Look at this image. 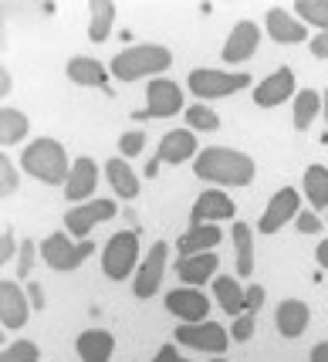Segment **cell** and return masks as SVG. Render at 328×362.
<instances>
[{"instance_id": "6da1fadb", "label": "cell", "mask_w": 328, "mask_h": 362, "mask_svg": "<svg viewBox=\"0 0 328 362\" xmlns=\"http://www.w3.org/2000/svg\"><path fill=\"white\" fill-rule=\"evenodd\" d=\"M193 173L204 183H220V187H250L254 183V159L230 146H206L193 159Z\"/></svg>"}, {"instance_id": "7a4b0ae2", "label": "cell", "mask_w": 328, "mask_h": 362, "mask_svg": "<svg viewBox=\"0 0 328 362\" xmlns=\"http://www.w3.org/2000/svg\"><path fill=\"white\" fill-rule=\"evenodd\" d=\"M20 170L34 180H41L47 187H58L68 180V170H71V159L64 153V146L58 139H51V136H41V139L28 142L24 149H20Z\"/></svg>"}, {"instance_id": "3957f363", "label": "cell", "mask_w": 328, "mask_h": 362, "mask_svg": "<svg viewBox=\"0 0 328 362\" xmlns=\"http://www.w3.org/2000/svg\"><path fill=\"white\" fill-rule=\"evenodd\" d=\"M170 64H172V51L166 45H132L112 58L109 71L112 78L119 81H139L149 78V75L170 71Z\"/></svg>"}, {"instance_id": "277c9868", "label": "cell", "mask_w": 328, "mask_h": 362, "mask_svg": "<svg viewBox=\"0 0 328 362\" xmlns=\"http://www.w3.org/2000/svg\"><path fill=\"white\" fill-rule=\"evenodd\" d=\"M189 92L197 98H227L234 92H244L250 85V75L244 71H220V68H193L187 75Z\"/></svg>"}, {"instance_id": "5b68a950", "label": "cell", "mask_w": 328, "mask_h": 362, "mask_svg": "<svg viewBox=\"0 0 328 362\" xmlns=\"http://www.w3.org/2000/svg\"><path fill=\"white\" fill-rule=\"evenodd\" d=\"M136 261H139V237H136V230H119V234H112L105 240V247H102L105 278L125 281L132 274V268H136Z\"/></svg>"}, {"instance_id": "8992f818", "label": "cell", "mask_w": 328, "mask_h": 362, "mask_svg": "<svg viewBox=\"0 0 328 362\" xmlns=\"http://www.w3.org/2000/svg\"><path fill=\"white\" fill-rule=\"evenodd\" d=\"M183 88L170 78H153L146 85V109L132 112L136 122H146V119H170L176 112H183Z\"/></svg>"}, {"instance_id": "52a82bcc", "label": "cell", "mask_w": 328, "mask_h": 362, "mask_svg": "<svg viewBox=\"0 0 328 362\" xmlns=\"http://www.w3.org/2000/svg\"><path fill=\"white\" fill-rule=\"evenodd\" d=\"M92 251H95L92 240H78L75 244L68 234H58V230L41 240V257H45L47 268L54 271H75L85 257H92Z\"/></svg>"}, {"instance_id": "ba28073f", "label": "cell", "mask_w": 328, "mask_h": 362, "mask_svg": "<svg viewBox=\"0 0 328 362\" xmlns=\"http://www.w3.org/2000/svg\"><path fill=\"white\" fill-rule=\"evenodd\" d=\"M115 214H119L115 200H88V204L71 206V210L64 214V234H68V237H78V240H85V237L92 234L98 223L112 221Z\"/></svg>"}, {"instance_id": "9c48e42d", "label": "cell", "mask_w": 328, "mask_h": 362, "mask_svg": "<svg viewBox=\"0 0 328 362\" xmlns=\"http://www.w3.org/2000/svg\"><path fill=\"white\" fill-rule=\"evenodd\" d=\"M176 342L187 349H197V352H206V356H220L230 342V335L220 329L217 322H197V325H180Z\"/></svg>"}, {"instance_id": "30bf717a", "label": "cell", "mask_w": 328, "mask_h": 362, "mask_svg": "<svg viewBox=\"0 0 328 362\" xmlns=\"http://www.w3.org/2000/svg\"><path fill=\"white\" fill-rule=\"evenodd\" d=\"M234 217H237V206L227 193H220V189H204V193L197 197L193 210H189V227H204V223L220 227L223 221H234Z\"/></svg>"}, {"instance_id": "8fae6325", "label": "cell", "mask_w": 328, "mask_h": 362, "mask_svg": "<svg viewBox=\"0 0 328 362\" xmlns=\"http://www.w3.org/2000/svg\"><path fill=\"white\" fill-rule=\"evenodd\" d=\"M166 312L183 318V325H197V322H206V315H210V298L200 288H172V291H166Z\"/></svg>"}, {"instance_id": "7c38bea8", "label": "cell", "mask_w": 328, "mask_h": 362, "mask_svg": "<svg viewBox=\"0 0 328 362\" xmlns=\"http://www.w3.org/2000/svg\"><path fill=\"white\" fill-rule=\"evenodd\" d=\"M298 210H301V197H298L295 187H284L278 189L274 197H271V204H267V210L261 214V223H257V230L261 234H278L288 221H295Z\"/></svg>"}, {"instance_id": "4fadbf2b", "label": "cell", "mask_w": 328, "mask_h": 362, "mask_svg": "<svg viewBox=\"0 0 328 362\" xmlns=\"http://www.w3.org/2000/svg\"><path fill=\"white\" fill-rule=\"evenodd\" d=\"M95 187H98V166H95V159L92 156L71 159V170H68V180H64V197L75 206L88 204Z\"/></svg>"}, {"instance_id": "5bb4252c", "label": "cell", "mask_w": 328, "mask_h": 362, "mask_svg": "<svg viewBox=\"0 0 328 362\" xmlns=\"http://www.w3.org/2000/svg\"><path fill=\"white\" fill-rule=\"evenodd\" d=\"M163 274H166V244L159 240L149 247V254L142 257L139 271H136V281H132V291L139 295V298H153L159 291V284H163Z\"/></svg>"}, {"instance_id": "9a60e30c", "label": "cell", "mask_w": 328, "mask_h": 362, "mask_svg": "<svg viewBox=\"0 0 328 362\" xmlns=\"http://www.w3.org/2000/svg\"><path fill=\"white\" fill-rule=\"evenodd\" d=\"M28 315H31L28 291L17 281H0V325L20 329V325H28Z\"/></svg>"}, {"instance_id": "2e32d148", "label": "cell", "mask_w": 328, "mask_h": 362, "mask_svg": "<svg viewBox=\"0 0 328 362\" xmlns=\"http://www.w3.org/2000/svg\"><path fill=\"white\" fill-rule=\"evenodd\" d=\"M295 95V71L284 64L278 71H271L257 88H254V105H261V109H274V105H281Z\"/></svg>"}, {"instance_id": "e0dca14e", "label": "cell", "mask_w": 328, "mask_h": 362, "mask_svg": "<svg viewBox=\"0 0 328 362\" xmlns=\"http://www.w3.org/2000/svg\"><path fill=\"white\" fill-rule=\"evenodd\" d=\"M257 45H261V28L254 21H237L230 37L223 41V62L244 64L257 51Z\"/></svg>"}, {"instance_id": "ac0fdd59", "label": "cell", "mask_w": 328, "mask_h": 362, "mask_svg": "<svg viewBox=\"0 0 328 362\" xmlns=\"http://www.w3.org/2000/svg\"><path fill=\"white\" fill-rule=\"evenodd\" d=\"M264 24H267V34H271L274 45H301V41L308 37V28H305L295 14H288L284 7H271L264 17Z\"/></svg>"}, {"instance_id": "d6986e66", "label": "cell", "mask_w": 328, "mask_h": 362, "mask_svg": "<svg viewBox=\"0 0 328 362\" xmlns=\"http://www.w3.org/2000/svg\"><path fill=\"white\" fill-rule=\"evenodd\" d=\"M193 153H197V132H189V129H172V132H166L163 142H159L156 163L159 166H163V163L180 166V163L193 159Z\"/></svg>"}, {"instance_id": "ffe728a7", "label": "cell", "mask_w": 328, "mask_h": 362, "mask_svg": "<svg viewBox=\"0 0 328 362\" xmlns=\"http://www.w3.org/2000/svg\"><path fill=\"white\" fill-rule=\"evenodd\" d=\"M220 268V257L217 254H193V257H180L176 261V274L183 288H200V284L213 281Z\"/></svg>"}, {"instance_id": "44dd1931", "label": "cell", "mask_w": 328, "mask_h": 362, "mask_svg": "<svg viewBox=\"0 0 328 362\" xmlns=\"http://www.w3.org/2000/svg\"><path fill=\"white\" fill-rule=\"evenodd\" d=\"M308 322H312V312H308V305L298 298H288L278 305V312H274V325L281 332L284 339H298V335H305L308 332Z\"/></svg>"}, {"instance_id": "7402d4cb", "label": "cell", "mask_w": 328, "mask_h": 362, "mask_svg": "<svg viewBox=\"0 0 328 362\" xmlns=\"http://www.w3.org/2000/svg\"><path fill=\"white\" fill-rule=\"evenodd\" d=\"M75 352L81 362H109L115 352V339L105 329H85L75 339Z\"/></svg>"}, {"instance_id": "603a6c76", "label": "cell", "mask_w": 328, "mask_h": 362, "mask_svg": "<svg viewBox=\"0 0 328 362\" xmlns=\"http://www.w3.org/2000/svg\"><path fill=\"white\" fill-rule=\"evenodd\" d=\"M64 75L75 81V85H81V88H109V68L98 62V58H85V54H78V58L68 62Z\"/></svg>"}, {"instance_id": "cb8c5ba5", "label": "cell", "mask_w": 328, "mask_h": 362, "mask_svg": "<svg viewBox=\"0 0 328 362\" xmlns=\"http://www.w3.org/2000/svg\"><path fill=\"white\" fill-rule=\"evenodd\" d=\"M220 240H223V230L213 223H204V227H189L187 234L176 240V247H180V257H193V254H213Z\"/></svg>"}, {"instance_id": "d4e9b609", "label": "cell", "mask_w": 328, "mask_h": 362, "mask_svg": "<svg viewBox=\"0 0 328 362\" xmlns=\"http://www.w3.org/2000/svg\"><path fill=\"white\" fill-rule=\"evenodd\" d=\"M105 176H109L112 183V193L119 197V200H136L139 197V176L132 173V166L125 163V159H109L105 163Z\"/></svg>"}, {"instance_id": "484cf974", "label": "cell", "mask_w": 328, "mask_h": 362, "mask_svg": "<svg viewBox=\"0 0 328 362\" xmlns=\"http://www.w3.org/2000/svg\"><path fill=\"white\" fill-rule=\"evenodd\" d=\"M213 295H217V305L227 312V315H244V288L234 274H217L213 278Z\"/></svg>"}, {"instance_id": "4316f807", "label": "cell", "mask_w": 328, "mask_h": 362, "mask_svg": "<svg viewBox=\"0 0 328 362\" xmlns=\"http://www.w3.org/2000/svg\"><path fill=\"white\" fill-rule=\"evenodd\" d=\"M230 237H234L237 281H240V278H250V271H254V230H250L244 221H234V227H230Z\"/></svg>"}, {"instance_id": "83f0119b", "label": "cell", "mask_w": 328, "mask_h": 362, "mask_svg": "<svg viewBox=\"0 0 328 362\" xmlns=\"http://www.w3.org/2000/svg\"><path fill=\"white\" fill-rule=\"evenodd\" d=\"M115 14H119V7H115L112 0H92V4H88V17H92V21H88V37H92L95 45H102L112 34Z\"/></svg>"}, {"instance_id": "f1b7e54d", "label": "cell", "mask_w": 328, "mask_h": 362, "mask_svg": "<svg viewBox=\"0 0 328 362\" xmlns=\"http://www.w3.org/2000/svg\"><path fill=\"white\" fill-rule=\"evenodd\" d=\"M28 129H31V122H28V115L20 109H0V146L4 149L24 142Z\"/></svg>"}, {"instance_id": "f546056e", "label": "cell", "mask_w": 328, "mask_h": 362, "mask_svg": "<svg viewBox=\"0 0 328 362\" xmlns=\"http://www.w3.org/2000/svg\"><path fill=\"white\" fill-rule=\"evenodd\" d=\"M301 189H305L312 210H325V204H328V170L325 166H308V170H305V180H301Z\"/></svg>"}, {"instance_id": "4dcf8cb0", "label": "cell", "mask_w": 328, "mask_h": 362, "mask_svg": "<svg viewBox=\"0 0 328 362\" xmlns=\"http://www.w3.org/2000/svg\"><path fill=\"white\" fill-rule=\"evenodd\" d=\"M318 112H322V92H315V88H301V92L295 95V115H291V122H295L298 132L312 126Z\"/></svg>"}, {"instance_id": "1f68e13d", "label": "cell", "mask_w": 328, "mask_h": 362, "mask_svg": "<svg viewBox=\"0 0 328 362\" xmlns=\"http://www.w3.org/2000/svg\"><path fill=\"white\" fill-rule=\"evenodd\" d=\"M295 11L298 21H305V28L312 24L318 31H328V0H298Z\"/></svg>"}, {"instance_id": "d6a6232c", "label": "cell", "mask_w": 328, "mask_h": 362, "mask_svg": "<svg viewBox=\"0 0 328 362\" xmlns=\"http://www.w3.org/2000/svg\"><path fill=\"white\" fill-rule=\"evenodd\" d=\"M183 115H187V126L193 132H213V129H220V115L210 105H187Z\"/></svg>"}, {"instance_id": "836d02e7", "label": "cell", "mask_w": 328, "mask_h": 362, "mask_svg": "<svg viewBox=\"0 0 328 362\" xmlns=\"http://www.w3.org/2000/svg\"><path fill=\"white\" fill-rule=\"evenodd\" d=\"M41 359V349L34 346L31 339H17L0 352V362H37Z\"/></svg>"}, {"instance_id": "e575fe53", "label": "cell", "mask_w": 328, "mask_h": 362, "mask_svg": "<svg viewBox=\"0 0 328 362\" xmlns=\"http://www.w3.org/2000/svg\"><path fill=\"white\" fill-rule=\"evenodd\" d=\"M17 193V166L11 156L0 153V197H14Z\"/></svg>"}, {"instance_id": "d590c367", "label": "cell", "mask_w": 328, "mask_h": 362, "mask_svg": "<svg viewBox=\"0 0 328 362\" xmlns=\"http://www.w3.org/2000/svg\"><path fill=\"white\" fill-rule=\"evenodd\" d=\"M31 268H34V244L31 240H20L17 244V284L31 278Z\"/></svg>"}, {"instance_id": "8d00e7d4", "label": "cell", "mask_w": 328, "mask_h": 362, "mask_svg": "<svg viewBox=\"0 0 328 362\" xmlns=\"http://www.w3.org/2000/svg\"><path fill=\"white\" fill-rule=\"evenodd\" d=\"M142 146H146V132L142 129H129V132H122V139H119V153L122 156H139Z\"/></svg>"}, {"instance_id": "74e56055", "label": "cell", "mask_w": 328, "mask_h": 362, "mask_svg": "<svg viewBox=\"0 0 328 362\" xmlns=\"http://www.w3.org/2000/svg\"><path fill=\"white\" fill-rule=\"evenodd\" d=\"M17 234L14 227H4V234H0V264H7V261H14L17 257Z\"/></svg>"}, {"instance_id": "f35d334b", "label": "cell", "mask_w": 328, "mask_h": 362, "mask_svg": "<svg viewBox=\"0 0 328 362\" xmlns=\"http://www.w3.org/2000/svg\"><path fill=\"white\" fill-rule=\"evenodd\" d=\"M295 223H298V230H301V234H322V221H318V214H315V210H298Z\"/></svg>"}, {"instance_id": "ab89813d", "label": "cell", "mask_w": 328, "mask_h": 362, "mask_svg": "<svg viewBox=\"0 0 328 362\" xmlns=\"http://www.w3.org/2000/svg\"><path fill=\"white\" fill-rule=\"evenodd\" d=\"M250 335H254V315H237L234 329H230V339L234 342H247Z\"/></svg>"}, {"instance_id": "60d3db41", "label": "cell", "mask_w": 328, "mask_h": 362, "mask_svg": "<svg viewBox=\"0 0 328 362\" xmlns=\"http://www.w3.org/2000/svg\"><path fill=\"white\" fill-rule=\"evenodd\" d=\"M264 288L261 284H250L247 291H244V308H247V315H257V308L264 305Z\"/></svg>"}, {"instance_id": "b9f144b4", "label": "cell", "mask_w": 328, "mask_h": 362, "mask_svg": "<svg viewBox=\"0 0 328 362\" xmlns=\"http://www.w3.org/2000/svg\"><path fill=\"white\" fill-rule=\"evenodd\" d=\"M312 54L318 62H328V31H318L312 37Z\"/></svg>"}, {"instance_id": "7bdbcfd3", "label": "cell", "mask_w": 328, "mask_h": 362, "mask_svg": "<svg viewBox=\"0 0 328 362\" xmlns=\"http://www.w3.org/2000/svg\"><path fill=\"white\" fill-rule=\"evenodd\" d=\"M153 362H193V359H183L176 346H163V349L156 352V359H153Z\"/></svg>"}, {"instance_id": "ee69618b", "label": "cell", "mask_w": 328, "mask_h": 362, "mask_svg": "<svg viewBox=\"0 0 328 362\" xmlns=\"http://www.w3.org/2000/svg\"><path fill=\"white\" fill-rule=\"evenodd\" d=\"M28 295H31V308H37V312H41V308H45V291H41V284L37 281H31V288H28Z\"/></svg>"}, {"instance_id": "f6af8a7d", "label": "cell", "mask_w": 328, "mask_h": 362, "mask_svg": "<svg viewBox=\"0 0 328 362\" xmlns=\"http://www.w3.org/2000/svg\"><path fill=\"white\" fill-rule=\"evenodd\" d=\"M315 257H318V264L328 271V240H318V247H315Z\"/></svg>"}, {"instance_id": "bcb514c9", "label": "cell", "mask_w": 328, "mask_h": 362, "mask_svg": "<svg viewBox=\"0 0 328 362\" xmlns=\"http://www.w3.org/2000/svg\"><path fill=\"white\" fill-rule=\"evenodd\" d=\"M312 362H328V342H318L312 349Z\"/></svg>"}, {"instance_id": "7dc6e473", "label": "cell", "mask_w": 328, "mask_h": 362, "mask_svg": "<svg viewBox=\"0 0 328 362\" xmlns=\"http://www.w3.org/2000/svg\"><path fill=\"white\" fill-rule=\"evenodd\" d=\"M0 95H11V71L0 68Z\"/></svg>"}, {"instance_id": "c3c4849f", "label": "cell", "mask_w": 328, "mask_h": 362, "mask_svg": "<svg viewBox=\"0 0 328 362\" xmlns=\"http://www.w3.org/2000/svg\"><path fill=\"white\" fill-rule=\"evenodd\" d=\"M322 112H325V122H328V92L322 95Z\"/></svg>"}, {"instance_id": "681fc988", "label": "cell", "mask_w": 328, "mask_h": 362, "mask_svg": "<svg viewBox=\"0 0 328 362\" xmlns=\"http://www.w3.org/2000/svg\"><path fill=\"white\" fill-rule=\"evenodd\" d=\"M210 362H227V359H220V356H213V359H210Z\"/></svg>"}, {"instance_id": "f907efd6", "label": "cell", "mask_w": 328, "mask_h": 362, "mask_svg": "<svg viewBox=\"0 0 328 362\" xmlns=\"http://www.w3.org/2000/svg\"><path fill=\"white\" fill-rule=\"evenodd\" d=\"M325 210H328V204H325Z\"/></svg>"}]
</instances>
